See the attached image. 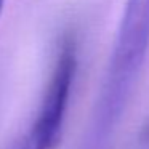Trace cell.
<instances>
[{"label": "cell", "instance_id": "4", "mask_svg": "<svg viewBox=\"0 0 149 149\" xmlns=\"http://www.w3.org/2000/svg\"><path fill=\"white\" fill-rule=\"evenodd\" d=\"M3 5H5V0H0V15L3 11Z\"/></svg>", "mask_w": 149, "mask_h": 149}, {"label": "cell", "instance_id": "1", "mask_svg": "<svg viewBox=\"0 0 149 149\" xmlns=\"http://www.w3.org/2000/svg\"><path fill=\"white\" fill-rule=\"evenodd\" d=\"M149 48V0H127L106 69L93 133L104 138L119 122Z\"/></svg>", "mask_w": 149, "mask_h": 149}, {"label": "cell", "instance_id": "3", "mask_svg": "<svg viewBox=\"0 0 149 149\" xmlns=\"http://www.w3.org/2000/svg\"><path fill=\"white\" fill-rule=\"evenodd\" d=\"M143 139H144V141L149 144V123L146 125V128L143 130Z\"/></svg>", "mask_w": 149, "mask_h": 149}, {"label": "cell", "instance_id": "2", "mask_svg": "<svg viewBox=\"0 0 149 149\" xmlns=\"http://www.w3.org/2000/svg\"><path fill=\"white\" fill-rule=\"evenodd\" d=\"M77 72V42L72 36L63 37L53 63L47 90L34 123L26 138L37 149H55L61 139L71 90Z\"/></svg>", "mask_w": 149, "mask_h": 149}]
</instances>
